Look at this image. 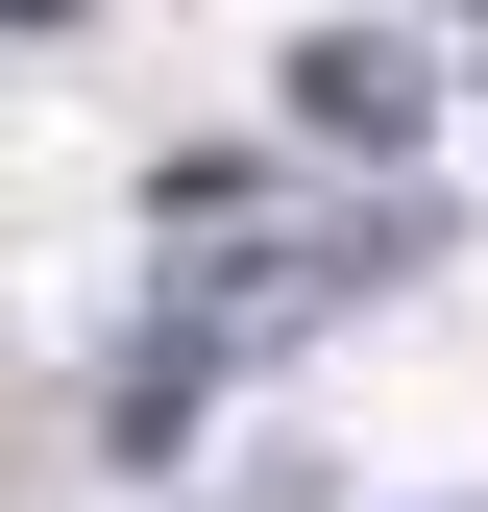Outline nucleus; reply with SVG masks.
Segmentation results:
<instances>
[{
  "instance_id": "nucleus-2",
  "label": "nucleus",
  "mask_w": 488,
  "mask_h": 512,
  "mask_svg": "<svg viewBox=\"0 0 488 512\" xmlns=\"http://www.w3.org/2000/svg\"><path fill=\"white\" fill-rule=\"evenodd\" d=\"M196 391H220V342L171 317V342H122V391H98V439H122V464H171V439H196Z\"/></svg>"
},
{
  "instance_id": "nucleus-1",
  "label": "nucleus",
  "mask_w": 488,
  "mask_h": 512,
  "mask_svg": "<svg viewBox=\"0 0 488 512\" xmlns=\"http://www.w3.org/2000/svg\"><path fill=\"white\" fill-rule=\"evenodd\" d=\"M293 122H318V147H366V171H391L415 122H440V74H415L391 25H318V49H293Z\"/></svg>"
}]
</instances>
